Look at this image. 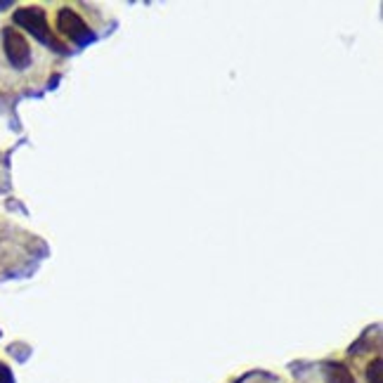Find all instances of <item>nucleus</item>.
I'll return each mask as SVG.
<instances>
[{
  "label": "nucleus",
  "instance_id": "nucleus-1",
  "mask_svg": "<svg viewBox=\"0 0 383 383\" xmlns=\"http://www.w3.org/2000/svg\"><path fill=\"white\" fill-rule=\"evenodd\" d=\"M12 19H15L17 26H24L29 33L33 36V38H38L43 45H50L55 47V50L64 52V45L59 43L55 36L50 33V26H47V19H45V12L40 8H19L12 15Z\"/></svg>",
  "mask_w": 383,
  "mask_h": 383
},
{
  "label": "nucleus",
  "instance_id": "nucleus-2",
  "mask_svg": "<svg viewBox=\"0 0 383 383\" xmlns=\"http://www.w3.org/2000/svg\"><path fill=\"white\" fill-rule=\"evenodd\" d=\"M3 52H5V57H8L12 69L24 71L31 67V59H33L31 45H29L26 36L22 31H17L15 26L3 29Z\"/></svg>",
  "mask_w": 383,
  "mask_h": 383
},
{
  "label": "nucleus",
  "instance_id": "nucleus-3",
  "mask_svg": "<svg viewBox=\"0 0 383 383\" xmlns=\"http://www.w3.org/2000/svg\"><path fill=\"white\" fill-rule=\"evenodd\" d=\"M57 31L67 36L71 43L76 45H88L95 40L93 29L83 22V17L74 8H62L57 12Z\"/></svg>",
  "mask_w": 383,
  "mask_h": 383
},
{
  "label": "nucleus",
  "instance_id": "nucleus-4",
  "mask_svg": "<svg viewBox=\"0 0 383 383\" xmlns=\"http://www.w3.org/2000/svg\"><path fill=\"white\" fill-rule=\"evenodd\" d=\"M322 376H325L327 383H357L343 362H325L322 364Z\"/></svg>",
  "mask_w": 383,
  "mask_h": 383
},
{
  "label": "nucleus",
  "instance_id": "nucleus-5",
  "mask_svg": "<svg viewBox=\"0 0 383 383\" xmlns=\"http://www.w3.org/2000/svg\"><path fill=\"white\" fill-rule=\"evenodd\" d=\"M367 383H383V360L381 357H374V360L367 364Z\"/></svg>",
  "mask_w": 383,
  "mask_h": 383
},
{
  "label": "nucleus",
  "instance_id": "nucleus-6",
  "mask_svg": "<svg viewBox=\"0 0 383 383\" xmlns=\"http://www.w3.org/2000/svg\"><path fill=\"white\" fill-rule=\"evenodd\" d=\"M0 383H15V376H12V369L5 362H0Z\"/></svg>",
  "mask_w": 383,
  "mask_h": 383
},
{
  "label": "nucleus",
  "instance_id": "nucleus-7",
  "mask_svg": "<svg viewBox=\"0 0 383 383\" xmlns=\"http://www.w3.org/2000/svg\"><path fill=\"white\" fill-rule=\"evenodd\" d=\"M12 3H0V10H8Z\"/></svg>",
  "mask_w": 383,
  "mask_h": 383
}]
</instances>
